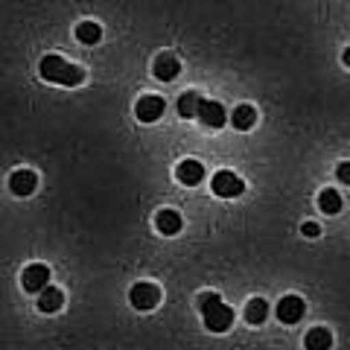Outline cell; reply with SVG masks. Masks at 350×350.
Returning a JSON list of instances; mask_svg holds the SVG:
<instances>
[{"instance_id":"52a82bcc","label":"cell","mask_w":350,"mask_h":350,"mask_svg":"<svg viewBox=\"0 0 350 350\" xmlns=\"http://www.w3.org/2000/svg\"><path fill=\"white\" fill-rule=\"evenodd\" d=\"M304 312H306V304L298 295H286V298H280V304H278V319L283 324H298L304 319Z\"/></svg>"},{"instance_id":"8fae6325","label":"cell","mask_w":350,"mask_h":350,"mask_svg":"<svg viewBox=\"0 0 350 350\" xmlns=\"http://www.w3.org/2000/svg\"><path fill=\"white\" fill-rule=\"evenodd\" d=\"M152 70H155V76L161 82H172L175 76L181 73V62L175 56H170V53H163V56L155 59V68H152Z\"/></svg>"},{"instance_id":"30bf717a","label":"cell","mask_w":350,"mask_h":350,"mask_svg":"<svg viewBox=\"0 0 350 350\" xmlns=\"http://www.w3.org/2000/svg\"><path fill=\"white\" fill-rule=\"evenodd\" d=\"M199 120H202L207 129H222L225 120H228V114H225V108L219 105V103L204 100V103L199 105Z\"/></svg>"},{"instance_id":"7402d4cb","label":"cell","mask_w":350,"mask_h":350,"mask_svg":"<svg viewBox=\"0 0 350 350\" xmlns=\"http://www.w3.org/2000/svg\"><path fill=\"white\" fill-rule=\"evenodd\" d=\"M342 59H345V64H347V68H350V47L345 50V56H342Z\"/></svg>"},{"instance_id":"9c48e42d","label":"cell","mask_w":350,"mask_h":350,"mask_svg":"<svg viewBox=\"0 0 350 350\" xmlns=\"http://www.w3.org/2000/svg\"><path fill=\"white\" fill-rule=\"evenodd\" d=\"M38 187V175L32 170H18L9 175V190H12L15 196H32Z\"/></svg>"},{"instance_id":"2e32d148","label":"cell","mask_w":350,"mask_h":350,"mask_svg":"<svg viewBox=\"0 0 350 350\" xmlns=\"http://www.w3.org/2000/svg\"><path fill=\"white\" fill-rule=\"evenodd\" d=\"M231 123H234V129H239V131H248L251 126L257 123L254 105H237V108H234V114H231Z\"/></svg>"},{"instance_id":"6da1fadb","label":"cell","mask_w":350,"mask_h":350,"mask_svg":"<svg viewBox=\"0 0 350 350\" xmlns=\"http://www.w3.org/2000/svg\"><path fill=\"white\" fill-rule=\"evenodd\" d=\"M199 310H202V319L204 327L211 333H228L234 324V310L228 304H222L216 292H202L199 295Z\"/></svg>"},{"instance_id":"5b68a950","label":"cell","mask_w":350,"mask_h":350,"mask_svg":"<svg viewBox=\"0 0 350 350\" xmlns=\"http://www.w3.org/2000/svg\"><path fill=\"white\" fill-rule=\"evenodd\" d=\"M21 286H24L27 292H41L50 286V269L44 266V262H32V266L24 269V275H21Z\"/></svg>"},{"instance_id":"ba28073f","label":"cell","mask_w":350,"mask_h":350,"mask_svg":"<svg viewBox=\"0 0 350 350\" xmlns=\"http://www.w3.org/2000/svg\"><path fill=\"white\" fill-rule=\"evenodd\" d=\"M175 178H178L184 187H199V184L204 181V167H202L199 161L187 158V161L178 163V170H175Z\"/></svg>"},{"instance_id":"277c9868","label":"cell","mask_w":350,"mask_h":350,"mask_svg":"<svg viewBox=\"0 0 350 350\" xmlns=\"http://www.w3.org/2000/svg\"><path fill=\"white\" fill-rule=\"evenodd\" d=\"M129 301L135 310L146 312V310H155V306L161 304V289L155 286V283H135L129 292Z\"/></svg>"},{"instance_id":"44dd1931","label":"cell","mask_w":350,"mask_h":350,"mask_svg":"<svg viewBox=\"0 0 350 350\" xmlns=\"http://www.w3.org/2000/svg\"><path fill=\"white\" fill-rule=\"evenodd\" d=\"M301 234H304V237H319L321 228L315 225V222H304V225H301Z\"/></svg>"},{"instance_id":"5bb4252c","label":"cell","mask_w":350,"mask_h":350,"mask_svg":"<svg viewBox=\"0 0 350 350\" xmlns=\"http://www.w3.org/2000/svg\"><path fill=\"white\" fill-rule=\"evenodd\" d=\"M306 350H330L333 347V333L327 330V327H312L310 333L304 338Z\"/></svg>"},{"instance_id":"ffe728a7","label":"cell","mask_w":350,"mask_h":350,"mask_svg":"<svg viewBox=\"0 0 350 350\" xmlns=\"http://www.w3.org/2000/svg\"><path fill=\"white\" fill-rule=\"evenodd\" d=\"M336 178L342 181V184H347V187H350V161L338 163V170H336Z\"/></svg>"},{"instance_id":"7c38bea8","label":"cell","mask_w":350,"mask_h":350,"mask_svg":"<svg viewBox=\"0 0 350 350\" xmlns=\"http://www.w3.org/2000/svg\"><path fill=\"white\" fill-rule=\"evenodd\" d=\"M181 216L175 213V211H158V216H155V228H158V234H163V237H175L181 231Z\"/></svg>"},{"instance_id":"e0dca14e","label":"cell","mask_w":350,"mask_h":350,"mask_svg":"<svg viewBox=\"0 0 350 350\" xmlns=\"http://www.w3.org/2000/svg\"><path fill=\"white\" fill-rule=\"evenodd\" d=\"M269 319V301H262V298H254V301H248L245 304V321L248 324H262Z\"/></svg>"},{"instance_id":"4fadbf2b","label":"cell","mask_w":350,"mask_h":350,"mask_svg":"<svg viewBox=\"0 0 350 350\" xmlns=\"http://www.w3.org/2000/svg\"><path fill=\"white\" fill-rule=\"evenodd\" d=\"M62 304H64V295L59 286H47V289L38 292V310L41 312H59Z\"/></svg>"},{"instance_id":"8992f818","label":"cell","mask_w":350,"mask_h":350,"mask_svg":"<svg viewBox=\"0 0 350 350\" xmlns=\"http://www.w3.org/2000/svg\"><path fill=\"white\" fill-rule=\"evenodd\" d=\"M163 108H167V103H163L161 96H152V94H146V96H140V100H137V105H135V114H137L140 123H155V120H161Z\"/></svg>"},{"instance_id":"ac0fdd59","label":"cell","mask_w":350,"mask_h":350,"mask_svg":"<svg viewBox=\"0 0 350 350\" xmlns=\"http://www.w3.org/2000/svg\"><path fill=\"white\" fill-rule=\"evenodd\" d=\"M319 207H321V213H327V216L342 211V196H338V190H333V187L321 190L319 193Z\"/></svg>"},{"instance_id":"3957f363","label":"cell","mask_w":350,"mask_h":350,"mask_svg":"<svg viewBox=\"0 0 350 350\" xmlns=\"http://www.w3.org/2000/svg\"><path fill=\"white\" fill-rule=\"evenodd\" d=\"M211 190L216 196H222V199H237V196L245 193V181L231 170H219L211 181Z\"/></svg>"},{"instance_id":"7a4b0ae2","label":"cell","mask_w":350,"mask_h":350,"mask_svg":"<svg viewBox=\"0 0 350 350\" xmlns=\"http://www.w3.org/2000/svg\"><path fill=\"white\" fill-rule=\"evenodd\" d=\"M38 73H41L47 82L64 85V88H76V85L85 82V70H82V68H76V64H70V62H64L62 56H53V53L41 59Z\"/></svg>"},{"instance_id":"d6986e66","label":"cell","mask_w":350,"mask_h":350,"mask_svg":"<svg viewBox=\"0 0 350 350\" xmlns=\"http://www.w3.org/2000/svg\"><path fill=\"white\" fill-rule=\"evenodd\" d=\"M76 38H79L82 44H100L103 38V27L94 24V21H82L79 27H76Z\"/></svg>"},{"instance_id":"9a60e30c","label":"cell","mask_w":350,"mask_h":350,"mask_svg":"<svg viewBox=\"0 0 350 350\" xmlns=\"http://www.w3.org/2000/svg\"><path fill=\"white\" fill-rule=\"evenodd\" d=\"M202 103H204V100H202L199 94L187 91V94L178 96V103H175V105H178V114H181L184 120H190V117H199V105H202Z\"/></svg>"}]
</instances>
